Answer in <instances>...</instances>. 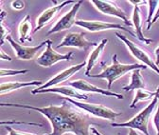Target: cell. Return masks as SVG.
Masks as SVG:
<instances>
[{
    "label": "cell",
    "mask_w": 159,
    "mask_h": 135,
    "mask_svg": "<svg viewBox=\"0 0 159 135\" xmlns=\"http://www.w3.org/2000/svg\"><path fill=\"white\" fill-rule=\"evenodd\" d=\"M76 25L82 27L91 32H97V31H110V30H121L126 32H128L132 36H136L134 33L129 29L126 28L120 24L116 23H107V22H102V21H86V20H77Z\"/></svg>",
    "instance_id": "ba28073f"
},
{
    "label": "cell",
    "mask_w": 159,
    "mask_h": 135,
    "mask_svg": "<svg viewBox=\"0 0 159 135\" xmlns=\"http://www.w3.org/2000/svg\"><path fill=\"white\" fill-rule=\"evenodd\" d=\"M48 92H53V93H59V94H63L66 96H68V98L80 100V101H86L88 99V96L80 90L74 89L71 86H60V87H52L47 89H42V90H37L33 89L31 91L32 94H39V93H48Z\"/></svg>",
    "instance_id": "5bb4252c"
},
{
    "label": "cell",
    "mask_w": 159,
    "mask_h": 135,
    "mask_svg": "<svg viewBox=\"0 0 159 135\" xmlns=\"http://www.w3.org/2000/svg\"><path fill=\"white\" fill-rule=\"evenodd\" d=\"M65 100L73 104L77 108L83 109L86 113L93 115L95 117H98V118L114 121L117 116H119V115L121 114V113L116 112V111H115L107 107L102 106V105H95V104H89V103H85V102H80L78 100L68 98V97H65Z\"/></svg>",
    "instance_id": "277c9868"
},
{
    "label": "cell",
    "mask_w": 159,
    "mask_h": 135,
    "mask_svg": "<svg viewBox=\"0 0 159 135\" xmlns=\"http://www.w3.org/2000/svg\"><path fill=\"white\" fill-rule=\"evenodd\" d=\"M115 34H116V36L118 38V39H120L122 41V43L125 44V46L128 48V50L130 51V52L135 57L136 59H138L139 61H141L142 63H144L145 66L150 67L157 74H159V68H158V66L156 65V63H154L152 60L150 55L145 51H143L141 48H139L138 46H136L134 42H132L131 40H129L128 38L126 36H124L122 33L118 32V31H116Z\"/></svg>",
    "instance_id": "8992f818"
},
{
    "label": "cell",
    "mask_w": 159,
    "mask_h": 135,
    "mask_svg": "<svg viewBox=\"0 0 159 135\" xmlns=\"http://www.w3.org/2000/svg\"><path fill=\"white\" fill-rule=\"evenodd\" d=\"M112 65L104 67L103 70L98 73V74H91L89 77L92 78H102L105 79L108 82V89L110 90L112 85L116 80L118 78L124 76L126 73L129 71H133L134 70H146L148 67L144 66L142 64H138V63H134V64H122L117 60V55L114 54L112 57Z\"/></svg>",
    "instance_id": "7a4b0ae2"
},
{
    "label": "cell",
    "mask_w": 159,
    "mask_h": 135,
    "mask_svg": "<svg viewBox=\"0 0 159 135\" xmlns=\"http://www.w3.org/2000/svg\"><path fill=\"white\" fill-rule=\"evenodd\" d=\"M129 2H130V3H132V4H134V5H138V4L145 3V1H134V0H130Z\"/></svg>",
    "instance_id": "d6a6232c"
},
{
    "label": "cell",
    "mask_w": 159,
    "mask_h": 135,
    "mask_svg": "<svg viewBox=\"0 0 159 135\" xmlns=\"http://www.w3.org/2000/svg\"><path fill=\"white\" fill-rule=\"evenodd\" d=\"M29 70H6V69H1V71H0V76L1 77H5V76H13L16 74H22V73H27Z\"/></svg>",
    "instance_id": "603a6c76"
},
{
    "label": "cell",
    "mask_w": 159,
    "mask_h": 135,
    "mask_svg": "<svg viewBox=\"0 0 159 135\" xmlns=\"http://www.w3.org/2000/svg\"><path fill=\"white\" fill-rule=\"evenodd\" d=\"M84 66H86V62H83L81 64H78V65H75V66H72L61 72H59L57 75H55L52 78H50L47 83H45L42 87L40 88H37L36 89L37 90H42V89H49V88H52V87H55L56 85L62 83V82H65L66 80H68L70 77H72L76 72H78L79 70H81Z\"/></svg>",
    "instance_id": "4fadbf2b"
},
{
    "label": "cell",
    "mask_w": 159,
    "mask_h": 135,
    "mask_svg": "<svg viewBox=\"0 0 159 135\" xmlns=\"http://www.w3.org/2000/svg\"><path fill=\"white\" fill-rule=\"evenodd\" d=\"M84 32H70L65 36L61 44L57 46V49L64 48V47H73L77 49H84L88 50L93 46H98L97 43L88 41Z\"/></svg>",
    "instance_id": "8fae6325"
},
{
    "label": "cell",
    "mask_w": 159,
    "mask_h": 135,
    "mask_svg": "<svg viewBox=\"0 0 159 135\" xmlns=\"http://www.w3.org/2000/svg\"><path fill=\"white\" fill-rule=\"evenodd\" d=\"M10 33H11V31L5 26L3 20L1 19V43H0V44H1V45L4 44V42H5V38L7 39V37L10 36Z\"/></svg>",
    "instance_id": "d4e9b609"
},
{
    "label": "cell",
    "mask_w": 159,
    "mask_h": 135,
    "mask_svg": "<svg viewBox=\"0 0 159 135\" xmlns=\"http://www.w3.org/2000/svg\"><path fill=\"white\" fill-rule=\"evenodd\" d=\"M158 19H159V8H158L157 12H155V14H154V16H153V18H152V25L154 24V23L158 20Z\"/></svg>",
    "instance_id": "f1b7e54d"
},
{
    "label": "cell",
    "mask_w": 159,
    "mask_h": 135,
    "mask_svg": "<svg viewBox=\"0 0 159 135\" xmlns=\"http://www.w3.org/2000/svg\"><path fill=\"white\" fill-rule=\"evenodd\" d=\"M73 52L70 51L66 54L57 53L52 48V41L48 39V44L45 51L36 59V63L44 68H48L60 61H70L72 59Z\"/></svg>",
    "instance_id": "5b68a950"
},
{
    "label": "cell",
    "mask_w": 159,
    "mask_h": 135,
    "mask_svg": "<svg viewBox=\"0 0 159 135\" xmlns=\"http://www.w3.org/2000/svg\"><path fill=\"white\" fill-rule=\"evenodd\" d=\"M72 3H76L74 1H64L61 4H58L55 5L53 7H50L47 10H45L41 15H40L37 18V21H36V28L33 30V32H36L38 31H40L41 29H43L45 26H47L48 24H49L53 19L57 16V14L62 11V9L68 5V4H72Z\"/></svg>",
    "instance_id": "9a60e30c"
},
{
    "label": "cell",
    "mask_w": 159,
    "mask_h": 135,
    "mask_svg": "<svg viewBox=\"0 0 159 135\" xmlns=\"http://www.w3.org/2000/svg\"><path fill=\"white\" fill-rule=\"evenodd\" d=\"M83 4V1H78L76 2L73 7L71 8V10L66 13L65 14L60 20L48 31V35H50V34H53V33H56V32H59V31H66V30H68L70 29L74 24H76V15L81 8Z\"/></svg>",
    "instance_id": "9c48e42d"
},
{
    "label": "cell",
    "mask_w": 159,
    "mask_h": 135,
    "mask_svg": "<svg viewBox=\"0 0 159 135\" xmlns=\"http://www.w3.org/2000/svg\"><path fill=\"white\" fill-rule=\"evenodd\" d=\"M107 42H108V39H106V38H104V39H102L101 42H99L98 44V46L96 47V49L90 53L89 57H88V60L86 62V70H85V75L86 76H90V71L91 70L96 66V64L98 63L99 57H101L105 46L107 45Z\"/></svg>",
    "instance_id": "e0dca14e"
},
{
    "label": "cell",
    "mask_w": 159,
    "mask_h": 135,
    "mask_svg": "<svg viewBox=\"0 0 159 135\" xmlns=\"http://www.w3.org/2000/svg\"><path fill=\"white\" fill-rule=\"evenodd\" d=\"M44 84L41 80H33L29 82H8V83H2L0 86V94L3 95L5 93H9L11 91H14L16 89L27 88V87H42Z\"/></svg>",
    "instance_id": "2e32d148"
},
{
    "label": "cell",
    "mask_w": 159,
    "mask_h": 135,
    "mask_svg": "<svg viewBox=\"0 0 159 135\" xmlns=\"http://www.w3.org/2000/svg\"><path fill=\"white\" fill-rule=\"evenodd\" d=\"M90 2L102 13L106 14V15L116 16L119 19H121L125 23V25H127L128 27L133 26L132 21L129 20V18L127 17L124 11L119 8L115 2L113 3L111 1H103V0H92Z\"/></svg>",
    "instance_id": "52a82bcc"
},
{
    "label": "cell",
    "mask_w": 159,
    "mask_h": 135,
    "mask_svg": "<svg viewBox=\"0 0 159 135\" xmlns=\"http://www.w3.org/2000/svg\"><path fill=\"white\" fill-rule=\"evenodd\" d=\"M159 94V86L156 89V90L154 92H151L148 90H143V89H137L135 91V94L134 96V99L132 101V104L130 105V108H135L136 104L140 101H148V100H152V98L153 99L154 96Z\"/></svg>",
    "instance_id": "44dd1931"
},
{
    "label": "cell",
    "mask_w": 159,
    "mask_h": 135,
    "mask_svg": "<svg viewBox=\"0 0 159 135\" xmlns=\"http://www.w3.org/2000/svg\"><path fill=\"white\" fill-rule=\"evenodd\" d=\"M140 70H134L132 71L131 83L122 88L124 91H132L134 89H142L146 88V84L144 82Z\"/></svg>",
    "instance_id": "ffe728a7"
},
{
    "label": "cell",
    "mask_w": 159,
    "mask_h": 135,
    "mask_svg": "<svg viewBox=\"0 0 159 135\" xmlns=\"http://www.w3.org/2000/svg\"><path fill=\"white\" fill-rule=\"evenodd\" d=\"M0 106L27 108L40 112L48 118L52 126V132L49 135H64L67 132L74 135H91L89 130L92 126L99 125L93 120L90 114L73 108L71 103L67 101H64L60 106L51 105L43 108L11 103H1Z\"/></svg>",
    "instance_id": "6da1fadb"
},
{
    "label": "cell",
    "mask_w": 159,
    "mask_h": 135,
    "mask_svg": "<svg viewBox=\"0 0 159 135\" xmlns=\"http://www.w3.org/2000/svg\"><path fill=\"white\" fill-rule=\"evenodd\" d=\"M132 23L134 26L135 32H136V37L138 38L141 42H144L145 44L149 45L152 42V39L150 38H146L142 32V19H141V14H140V10L138 8V5H134V12L132 14Z\"/></svg>",
    "instance_id": "ac0fdd59"
},
{
    "label": "cell",
    "mask_w": 159,
    "mask_h": 135,
    "mask_svg": "<svg viewBox=\"0 0 159 135\" xmlns=\"http://www.w3.org/2000/svg\"><path fill=\"white\" fill-rule=\"evenodd\" d=\"M7 41L10 43V45L14 50L17 59H20V60H30V59L34 58L36 53L44 46H46L48 44V40H46V41L41 42L39 45H37L35 47H25V46H22L21 44L15 42L11 35L7 37Z\"/></svg>",
    "instance_id": "30bf717a"
},
{
    "label": "cell",
    "mask_w": 159,
    "mask_h": 135,
    "mask_svg": "<svg viewBox=\"0 0 159 135\" xmlns=\"http://www.w3.org/2000/svg\"><path fill=\"white\" fill-rule=\"evenodd\" d=\"M153 123H154V127L156 129V134L159 135V101H158V107H157V110L154 114L153 117Z\"/></svg>",
    "instance_id": "484cf974"
},
{
    "label": "cell",
    "mask_w": 159,
    "mask_h": 135,
    "mask_svg": "<svg viewBox=\"0 0 159 135\" xmlns=\"http://www.w3.org/2000/svg\"><path fill=\"white\" fill-rule=\"evenodd\" d=\"M149 3V7H150V10H149V13H148V18H147V23H148V26H147V30L149 31L152 27V17L154 13V10L155 8L157 7V4H159V1H153V0H151V1L148 2Z\"/></svg>",
    "instance_id": "7402d4cb"
},
{
    "label": "cell",
    "mask_w": 159,
    "mask_h": 135,
    "mask_svg": "<svg viewBox=\"0 0 159 135\" xmlns=\"http://www.w3.org/2000/svg\"><path fill=\"white\" fill-rule=\"evenodd\" d=\"M154 53H155V56H156V65H159V46L155 49V51H154Z\"/></svg>",
    "instance_id": "f546056e"
},
{
    "label": "cell",
    "mask_w": 159,
    "mask_h": 135,
    "mask_svg": "<svg viewBox=\"0 0 159 135\" xmlns=\"http://www.w3.org/2000/svg\"><path fill=\"white\" fill-rule=\"evenodd\" d=\"M159 101V94L155 95L152 102L138 114L134 116L131 120L124 122V123H112L111 126L114 128H129L134 129H138L142 131L145 135H150L148 130V125L150 121V117L152 112L153 111L156 105H158Z\"/></svg>",
    "instance_id": "3957f363"
},
{
    "label": "cell",
    "mask_w": 159,
    "mask_h": 135,
    "mask_svg": "<svg viewBox=\"0 0 159 135\" xmlns=\"http://www.w3.org/2000/svg\"><path fill=\"white\" fill-rule=\"evenodd\" d=\"M68 86L73 87L74 89L80 90V91H84V92H94V93H98L104 96H111V97H116L119 100H122L124 97L122 94H119L116 92H113L109 89H103L101 88H98L89 82L83 80V79H78L75 81H72L68 84Z\"/></svg>",
    "instance_id": "7c38bea8"
},
{
    "label": "cell",
    "mask_w": 159,
    "mask_h": 135,
    "mask_svg": "<svg viewBox=\"0 0 159 135\" xmlns=\"http://www.w3.org/2000/svg\"><path fill=\"white\" fill-rule=\"evenodd\" d=\"M128 135H139V134L136 132L135 129H134V128H129V133H128Z\"/></svg>",
    "instance_id": "1f68e13d"
},
{
    "label": "cell",
    "mask_w": 159,
    "mask_h": 135,
    "mask_svg": "<svg viewBox=\"0 0 159 135\" xmlns=\"http://www.w3.org/2000/svg\"><path fill=\"white\" fill-rule=\"evenodd\" d=\"M32 30V25L30 22V15L27 14L22 21L20 22L18 27V32H19V41L21 43H24L25 41L32 42V37L30 36Z\"/></svg>",
    "instance_id": "d6986e66"
},
{
    "label": "cell",
    "mask_w": 159,
    "mask_h": 135,
    "mask_svg": "<svg viewBox=\"0 0 159 135\" xmlns=\"http://www.w3.org/2000/svg\"><path fill=\"white\" fill-rule=\"evenodd\" d=\"M0 58H1L2 60H8V61H11V56L6 54L4 52L3 50H0Z\"/></svg>",
    "instance_id": "83f0119b"
},
{
    "label": "cell",
    "mask_w": 159,
    "mask_h": 135,
    "mask_svg": "<svg viewBox=\"0 0 159 135\" xmlns=\"http://www.w3.org/2000/svg\"><path fill=\"white\" fill-rule=\"evenodd\" d=\"M91 131H92V133H93L94 135H102L101 132H99L97 128H95L94 127H92V128H91Z\"/></svg>",
    "instance_id": "4dcf8cb0"
},
{
    "label": "cell",
    "mask_w": 159,
    "mask_h": 135,
    "mask_svg": "<svg viewBox=\"0 0 159 135\" xmlns=\"http://www.w3.org/2000/svg\"><path fill=\"white\" fill-rule=\"evenodd\" d=\"M5 128L9 132L8 135H38V134H34V133H29V132H24V131H19V130H16V129L12 128L10 126H6ZM44 135H46V134H44ZM47 135H49V134H47Z\"/></svg>",
    "instance_id": "cb8c5ba5"
},
{
    "label": "cell",
    "mask_w": 159,
    "mask_h": 135,
    "mask_svg": "<svg viewBox=\"0 0 159 135\" xmlns=\"http://www.w3.org/2000/svg\"><path fill=\"white\" fill-rule=\"evenodd\" d=\"M11 6L15 10H22L25 7V2H23V1H13L11 3Z\"/></svg>",
    "instance_id": "4316f807"
}]
</instances>
